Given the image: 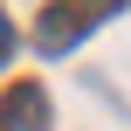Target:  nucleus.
<instances>
[{
	"label": "nucleus",
	"instance_id": "obj_1",
	"mask_svg": "<svg viewBox=\"0 0 131 131\" xmlns=\"http://www.w3.org/2000/svg\"><path fill=\"white\" fill-rule=\"evenodd\" d=\"M48 124V90L41 83H14L0 104V131H41Z\"/></svg>",
	"mask_w": 131,
	"mask_h": 131
},
{
	"label": "nucleus",
	"instance_id": "obj_2",
	"mask_svg": "<svg viewBox=\"0 0 131 131\" xmlns=\"http://www.w3.org/2000/svg\"><path fill=\"white\" fill-rule=\"evenodd\" d=\"M90 28H97V14H83V7H55V14L41 21V35H35V48H41V55H62V48H76Z\"/></svg>",
	"mask_w": 131,
	"mask_h": 131
},
{
	"label": "nucleus",
	"instance_id": "obj_3",
	"mask_svg": "<svg viewBox=\"0 0 131 131\" xmlns=\"http://www.w3.org/2000/svg\"><path fill=\"white\" fill-rule=\"evenodd\" d=\"M7 55H14V21L0 14V62H7Z\"/></svg>",
	"mask_w": 131,
	"mask_h": 131
}]
</instances>
